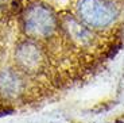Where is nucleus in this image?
Listing matches in <instances>:
<instances>
[{
    "label": "nucleus",
    "mask_w": 124,
    "mask_h": 123,
    "mask_svg": "<svg viewBox=\"0 0 124 123\" xmlns=\"http://www.w3.org/2000/svg\"><path fill=\"white\" fill-rule=\"evenodd\" d=\"M18 58L24 66L31 68V66L38 65V61H39V53H38V49L34 46V45L26 43L24 46H22L20 49H19Z\"/></svg>",
    "instance_id": "20e7f679"
},
{
    "label": "nucleus",
    "mask_w": 124,
    "mask_h": 123,
    "mask_svg": "<svg viewBox=\"0 0 124 123\" xmlns=\"http://www.w3.org/2000/svg\"><path fill=\"white\" fill-rule=\"evenodd\" d=\"M23 26L28 35L46 37L55 28V18L47 7L35 4L26 11L23 16Z\"/></svg>",
    "instance_id": "f257e3e1"
},
{
    "label": "nucleus",
    "mask_w": 124,
    "mask_h": 123,
    "mask_svg": "<svg viewBox=\"0 0 124 123\" xmlns=\"http://www.w3.org/2000/svg\"><path fill=\"white\" fill-rule=\"evenodd\" d=\"M81 19L92 27H105L115 19V9L104 0H81L78 6Z\"/></svg>",
    "instance_id": "f03ea898"
},
{
    "label": "nucleus",
    "mask_w": 124,
    "mask_h": 123,
    "mask_svg": "<svg viewBox=\"0 0 124 123\" xmlns=\"http://www.w3.org/2000/svg\"><path fill=\"white\" fill-rule=\"evenodd\" d=\"M19 83L18 77L11 72H3L0 74V92L6 96H15L19 92Z\"/></svg>",
    "instance_id": "7ed1b4c3"
}]
</instances>
